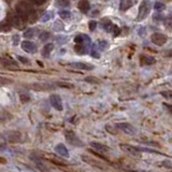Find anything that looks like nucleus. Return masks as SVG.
I'll list each match as a JSON object with an SVG mask.
<instances>
[{
  "label": "nucleus",
  "mask_w": 172,
  "mask_h": 172,
  "mask_svg": "<svg viewBox=\"0 0 172 172\" xmlns=\"http://www.w3.org/2000/svg\"><path fill=\"white\" fill-rule=\"evenodd\" d=\"M32 12V9H31V6L27 3L26 1H22V2H19L17 6H16V13L21 15L23 19H27L30 16Z\"/></svg>",
  "instance_id": "f257e3e1"
},
{
  "label": "nucleus",
  "mask_w": 172,
  "mask_h": 172,
  "mask_svg": "<svg viewBox=\"0 0 172 172\" xmlns=\"http://www.w3.org/2000/svg\"><path fill=\"white\" fill-rule=\"evenodd\" d=\"M150 3L148 1L146 0H143L142 2H141L140 6H139V11H138V16H137V21L141 22V21H143L147 15H148V13H150Z\"/></svg>",
  "instance_id": "f03ea898"
},
{
  "label": "nucleus",
  "mask_w": 172,
  "mask_h": 172,
  "mask_svg": "<svg viewBox=\"0 0 172 172\" xmlns=\"http://www.w3.org/2000/svg\"><path fill=\"white\" fill-rule=\"evenodd\" d=\"M65 137H66L67 142H68L70 145H72V146H75V147H83L84 146V143L80 140V138L75 135L74 132H72V131L66 132V133H65Z\"/></svg>",
  "instance_id": "7ed1b4c3"
},
{
  "label": "nucleus",
  "mask_w": 172,
  "mask_h": 172,
  "mask_svg": "<svg viewBox=\"0 0 172 172\" xmlns=\"http://www.w3.org/2000/svg\"><path fill=\"white\" fill-rule=\"evenodd\" d=\"M151 40H152V42H153L155 45H157V46H163V45H165V44L167 43L168 37H167L166 34L156 32V34H152Z\"/></svg>",
  "instance_id": "20e7f679"
},
{
  "label": "nucleus",
  "mask_w": 172,
  "mask_h": 172,
  "mask_svg": "<svg viewBox=\"0 0 172 172\" xmlns=\"http://www.w3.org/2000/svg\"><path fill=\"white\" fill-rule=\"evenodd\" d=\"M116 128L121 131L127 133V135H135L136 133L135 127L128 124V123H118V124H116Z\"/></svg>",
  "instance_id": "39448f33"
},
{
  "label": "nucleus",
  "mask_w": 172,
  "mask_h": 172,
  "mask_svg": "<svg viewBox=\"0 0 172 172\" xmlns=\"http://www.w3.org/2000/svg\"><path fill=\"white\" fill-rule=\"evenodd\" d=\"M119 146L126 153H129L130 155H133V156H140L141 153L140 147L133 146V145H128V144H121Z\"/></svg>",
  "instance_id": "423d86ee"
},
{
  "label": "nucleus",
  "mask_w": 172,
  "mask_h": 172,
  "mask_svg": "<svg viewBox=\"0 0 172 172\" xmlns=\"http://www.w3.org/2000/svg\"><path fill=\"white\" fill-rule=\"evenodd\" d=\"M1 66L8 70H19V67L16 61H14L11 58H2L1 59Z\"/></svg>",
  "instance_id": "0eeeda50"
},
{
  "label": "nucleus",
  "mask_w": 172,
  "mask_h": 172,
  "mask_svg": "<svg viewBox=\"0 0 172 172\" xmlns=\"http://www.w3.org/2000/svg\"><path fill=\"white\" fill-rule=\"evenodd\" d=\"M50 102L55 110H57V111H63V102H61V99H60V97L58 95L56 94L51 95Z\"/></svg>",
  "instance_id": "6e6552de"
},
{
  "label": "nucleus",
  "mask_w": 172,
  "mask_h": 172,
  "mask_svg": "<svg viewBox=\"0 0 172 172\" xmlns=\"http://www.w3.org/2000/svg\"><path fill=\"white\" fill-rule=\"evenodd\" d=\"M69 66L73 69H78V70H93V69H95L93 65L85 63H71L69 64Z\"/></svg>",
  "instance_id": "1a4fd4ad"
},
{
  "label": "nucleus",
  "mask_w": 172,
  "mask_h": 172,
  "mask_svg": "<svg viewBox=\"0 0 172 172\" xmlns=\"http://www.w3.org/2000/svg\"><path fill=\"white\" fill-rule=\"evenodd\" d=\"M137 0H121V3H119V11H123L125 12L128 9L132 8L135 6Z\"/></svg>",
  "instance_id": "9d476101"
},
{
  "label": "nucleus",
  "mask_w": 172,
  "mask_h": 172,
  "mask_svg": "<svg viewBox=\"0 0 172 172\" xmlns=\"http://www.w3.org/2000/svg\"><path fill=\"white\" fill-rule=\"evenodd\" d=\"M91 146L94 148L95 151H97L99 153L106 154L108 152H110V148L106 145H103V144L98 143V142H91Z\"/></svg>",
  "instance_id": "9b49d317"
},
{
  "label": "nucleus",
  "mask_w": 172,
  "mask_h": 172,
  "mask_svg": "<svg viewBox=\"0 0 172 172\" xmlns=\"http://www.w3.org/2000/svg\"><path fill=\"white\" fill-rule=\"evenodd\" d=\"M22 49L25 52H27V53H34V51H36V45H34V43H32L31 41H23L22 42Z\"/></svg>",
  "instance_id": "f8f14e48"
},
{
  "label": "nucleus",
  "mask_w": 172,
  "mask_h": 172,
  "mask_svg": "<svg viewBox=\"0 0 172 172\" xmlns=\"http://www.w3.org/2000/svg\"><path fill=\"white\" fill-rule=\"evenodd\" d=\"M55 152H56L58 155L63 157H69V152H68V148H67L63 143H59L57 144L56 146H55Z\"/></svg>",
  "instance_id": "ddd939ff"
},
{
  "label": "nucleus",
  "mask_w": 172,
  "mask_h": 172,
  "mask_svg": "<svg viewBox=\"0 0 172 172\" xmlns=\"http://www.w3.org/2000/svg\"><path fill=\"white\" fill-rule=\"evenodd\" d=\"M88 49H89V47L84 43H75V45H74L75 53L79 54V55H84V54H86Z\"/></svg>",
  "instance_id": "4468645a"
},
{
  "label": "nucleus",
  "mask_w": 172,
  "mask_h": 172,
  "mask_svg": "<svg viewBox=\"0 0 172 172\" xmlns=\"http://www.w3.org/2000/svg\"><path fill=\"white\" fill-rule=\"evenodd\" d=\"M78 8L82 13H87L91 10V3L88 2V0H80V2L78 3Z\"/></svg>",
  "instance_id": "2eb2a0df"
},
{
  "label": "nucleus",
  "mask_w": 172,
  "mask_h": 172,
  "mask_svg": "<svg viewBox=\"0 0 172 172\" xmlns=\"http://www.w3.org/2000/svg\"><path fill=\"white\" fill-rule=\"evenodd\" d=\"M53 50H54V44L53 43H46L43 46V49H42V56L49 57Z\"/></svg>",
  "instance_id": "dca6fc26"
},
{
  "label": "nucleus",
  "mask_w": 172,
  "mask_h": 172,
  "mask_svg": "<svg viewBox=\"0 0 172 172\" xmlns=\"http://www.w3.org/2000/svg\"><path fill=\"white\" fill-rule=\"evenodd\" d=\"M141 65L143 66H148V65H153L155 64V58L152 56H141Z\"/></svg>",
  "instance_id": "f3484780"
},
{
  "label": "nucleus",
  "mask_w": 172,
  "mask_h": 172,
  "mask_svg": "<svg viewBox=\"0 0 172 172\" xmlns=\"http://www.w3.org/2000/svg\"><path fill=\"white\" fill-rule=\"evenodd\" d=\"M37 34H38L37 28H29L24 31V34H23V36H24L26 39H31V38H34Z\"/></svg>",
  "instance_id": "a211bd4d"
},
{
  "label": "nucleus",
  "mask_w": 172,
  "mask_h": 172,
  "mask_svg": "<svg viewBox=\"0 0 172 172\" xmlns=\"http://www.w3.org/2000/svg\"><path fill=\"white\" fill-rule=\"evenodd\" d=\"M112 22L110 21L109 19H101V27H102L106 31H110L111 28H112Z\"/></svg>",
  "instance_id": "6ab92c4d"
},
{
  "label": "nucleus",
  "mask_w": 172,
  "mask_h": 172,
  "mask_svg": "<svg viewBox=\"0 0 172 172\" xmlns=\"http://www.w3.org/2000/svg\"><path fill=\"white\" fill-rule=\"evenodd\" d=\"M82 159L84 160V161H86L87 163H89V165H91V166H96V167H98V168H102V167L99 165V161H96V160H94L91 157H87V156H82Z\"/></svg>",
  "instance_id": "aec40b11"
},
{
  "label": "nucleus",
  "mask_w": 172,
  "mask_h": 172,
  "mask_svg": "<svg viewBox=\"0 0 172 172\" xmlns=\"http://www.w3.org/2000/svg\"><path fill=\"white\" fill-rule=\"evenodd\" d=\"M55 6L57 8H68L70 6V2H69V0H56Z\"/></svg>",
  "instance_id": "412c9836"
},
{
  "label": "nucleus",
  "mask_w": 172,
  "mask_h": 172,
  "mask_svg": "<svg viewBox=\"0 0 172 172\" xmlns=\"http://www.w3.org/2000/svg\"><path fill=\"white\" fill-rule=\"evenodd\" d=\"M52 16H53V12H52V11H46V12H44L43 14H42L40 21L41 22H43V23L47 22V21H50Z\"/></svg>",
  "instance_id": "4be33fe9"
},
{
  "label": "nucleus",
  "mask_w": 172,
  "mask_h": 172,
  "mask_svg": "<svg viewBox=\"0 0 172 172\" xmlns=\"http://www.w3.org/2000/svg\"><path fill=\"white\" fill-rule=\"evenodd\" d=\"M53 29L55 30V31H57V32L63 31L64 29H65V27H64V23L60 22V21H56V22L54 23Z\"/></svg>",
  "instance_id": "5701e85b"
},
{
  "label": "nucleus",
  "mask_w": 172,
  "mask_h": 172,
  "mask_svg": "<svg viewBox=\"0 0 172 172\" xmlns=\"http://www.w3.org/2000/svg\"><path fill=\"white\" fill-rule=\"evenodd\" d=\"M98 46H99V49H100L101 51H103V50H106V49H108L109 43H108V41L106 40H99L98 41Z\"/></svg>",
  "instance_id": "b1692460"
},
{
  "label": "nucleus",
  "mask_w": 172,
  "mask_h": 172,
  "mask_svg": "<svg viewBox=\"0 0 172 172\" xmlns=\"http://www.w3.org/2000/svg\"><path fill=\"white\" fill-rule=\"evenodd\" d=\"M59 16L61 17V19H70V16H71V13L69 12V11H67V10H63V11H59Z\"/></svg>",
  "instance_id": "393cba45"
},
{
  "label": "nucleus",
  "mask_w": 172,
  "mask_h": 172,
  "mask_svg": "<svg viewBox=\"0 0 172 172\" xmlns=\"http://www.w3.org/2000/svg\"><path fill=\"white\" fill-rule=\"evenodd\" d=\"M154 9L156 10L157 12H161V11H163V10L166 9V6L161 2H156L154 4Z\"/></svg>",
  "instance_id": "a878e982"
},
{
  "label": "nucleus",
  "mask_w": 172,
  "mask_h": 172,
  "mask_svg": "<svg viewBox=\"0 0 172 172\" xmlns=\"http://www.w3.org/2000/svg\"><path fill=\"white\" fill-rule=\"evenodd\" d=\"M50 32L49 31H43L40 34V37H39V39H40V41H42V42H45V41H47V39L50 38Z\"/></svg>",
  "instance_id": "bb28decb"
},
{
  "label": "nucleus",
  "mask_w": 172,
  "mask_h": 172,
  "mask_svg": "<svg viewBox=\"0 0 172 172\" xmlns=\"http://www.w3.org/2000/svg\"><path fill=\"white\" fill-rule=\"evenodd\" d=\"M111 31L113 32V34H114L115 37H117V36H119V34H121V29H119L118 26H116V25H113L112 26V28H111Z\"/></svg>",
  "instance_id": "cd10ccee"
},
{
  "label": "nucleus",
  "mask_w": 172,
  "mask_h": 172,
  "mask_svg": "<svg viewBox=\"0 0 172 172\" xmlns=\"http://www.w3.org/2000/svg\"><path fill=\"white\" fill-rule=\"evenodd\" d=\"M19 99H21L22 103H26L30 100V97H29V95H27V94H21L19 95Z\"/></svg>",
  "instance_id": "c85d7f7f"
},
{
  "label": "nucleus",
  "mask_w": 172,
  "mask_h": 172,
  "mask_svg": "<svg viewBox=\"0 0 172 172\" xmlns=\"http://www.w3.org/2000/svg\"><path fill=\"white\" fill-rule=\"evenodd\" d=\"M165 24L168 27V29L172 30V16H168V17L165 19Z\"/></svg>",
  "instance_id": "c756f323"
},
{
  "label": "nucleus",
  "mask_w": 172,
  "mask_h": 172,
  "mask_svg": "<svg viewBox=\"0 0 172 172\" xmlns=\"http://www.w3.org/2000/svg\"><path fill=\"white\" fill-rule=\"evenodd\" d=\"M88 26H89V30L91 31H94L96 27H97V22H95V21H91V22L88 23Z\"/></svg>",
  "instance_id": "7c9ffc66"
},
{
  "label": "nucleus",
  "mask_w": 172,
  "mask_h": 172,
  "mask_svg": "<svg viewBox=\"0 0 172 172\" xmlns=\"http://www.w3.org/2000/svg\"><path fill=\"white\" fill-rule=\"evenodd\" d=\"M106 130L109 132H111V133H113V135H116L117 133V130H115V129L113 128V126H111V125H106Z\"/></svg>",
  "instance_id": "2f4dec72"
},
{
  "label": "nucleus",
  "mask_w": 172,
  "mask_h": 172,
  "mask_svg": "<svg viewBox=\"0 0 172 172\" xmlns=\"http://www.w3.org/2000/svg\"><path fill=\"white\" fill-rule=\"evenodd\" d=\"M19 42V34H14L13 36V45H17Z\"/></svg>",
  "instance_id": "473e14b6"
},
{
  "label": "nucleus",
  "mask_w": 172,
  "mask_h": 172,
  "mask_svg": "<svg viewBox=\"0 0 172 172\" xmlns=\"http://www.w3.org/2000/svg\"><path fill=\"white\" fill-rule=\"evenodd\" d=\"M31 2H34V4H37V6H42V4H44L45 3V1L46 0H30Z\"/></svg>",
  "instance_id": "72a5a7b5"
},
{
  "label": "nucleus",
  "mask_w": 172,
  "mask_h": 172,
  "mask_svg": "<svg viewBox=\"0 0 172 172\" xmlns=\"http://www.w3.org/2000/svg\"><path fill=\"white\" fill-rule=\"evenodd\" d=\"M163 166L166 167V168H169V169H172V163L171 161H167V160H165V161H163Z\"/></svg>",
  "instance_id": "f704fd0d"
},
{
  "label": "nucleus",
  "mask_w": 172,
  "mask_h": 172,
  "mask_svg": "<svg viewBox=\"0 0 172 172\" xmlns=\"http://www.w3.org/2000/svg\"><path fill=\"white\" fill-rule=\"evenodd\" d=\"M17 59H19L21 61H22L23 64H28V59L27 58H25V57H22V56H17Z\"/></svg>",
  "instance_id": "c9c22d12"
},
{
  "label": "nucleus",
  "mask_w": 172,
  "mask_h": 172,
  "mask_svg": "<svg viewBox=\"0 0 172 172\" xmlns=\"http://www.w3.org/2000/svg\"><path fill=\"white\" fill-rule=\"evenodd\" d=\"M91 56L96 57V58H98V57H99V54H97V51L95 50V47L93 49V51H91Z\"/></svg>",
  "instance_id": "e433bc0d"
},
{
  "label": "nucleus",
  "mask_w": 172,
  "mask_h": 172,
  "mask_svg": "<svg viewBox=\"0 0 172 172\" xmlns=\"http://www.w3.org/2000/svg\"><path fill=\"white\" fill-rule=\"evenodd\" d=\"M0 80H1V85H2V86L6 84V83H12V81H11V80H9V81H6V80H4V78H1Z\"/></svg>",
  "instance_id": "4c0bfd02"
},
{
  "label": "nucleus",
  "mask_w": 172,
  "mask_h": 172,
  "mask_svg": "<svg viewBox=\"0 0 172 172\" xmlns=\"http://www.w3.org/2000/svg\"><path fill=\"white\" fill-rule=\"evenodd\" d=\"M87 81H89V82H93V83H100V81H98V80H96V79H86Z\"/></svg>",
  "instance_id": "58836bf2"
},
{
  "label": "nucleus",
  "mask_w": 172,
  "mask_h": 172,
  "mask_svg": "<svg viewBox=\"0 0 172 172\" xmlns=\"http://www.w3.org/2000/svg\"><path fill=\"white\" fill-rule=\"evenodd\" d=\"M163 16H160V15H154V19H161Z\"/></svg>",
  "instance_id": "ea45409f"
}]
</instances>
